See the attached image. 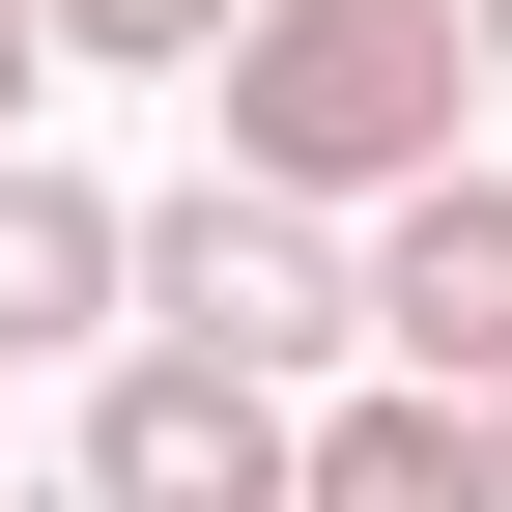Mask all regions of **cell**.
Segmentation results:
<instances>
[{
  "label": "cell",
  "instance_id": "5",
  "mask_svg": "<svg viewBox=\"0 0 512 512\" xmlns=\"http://www.w3.org/2000/svg\"><path fill=\"white\" fill-rule=\"evenodd\" d=\"M114 313H143V200H86V171L0 143V370H86Z\"/></svg>",
  "mask_w": 512,
  "mask_h": 512
},
{
  "label": "cell",
  "instance_id": "8",
  "mask_svg": "<svg viewBox=\"0 0 512 512\" xmlns=\"http://www.w3.org/2000/svg\"><path fill=\"white\" fill-rule=\"evenodd\" d=\"M29 86H57V29H29V0H0V143H29Z\"/></svg>",
  "mask_w": 512,
  "mask_h": 512
},
{
  "label": "cell",
  "instance_id": "9",
  "mask_svg": "<svg viewBox=\"0 0 512 512\" xmlns=\"http://www.w3.org/2000/svg\"><path fill=\"white\" fill-rule=\"evenodd\" d=\"M456 427H484V512H512V370H484V399H456Z\"/></svg>",
  "mask_w": 512,
  "mask_h": 512
},
{
  "label": "cell",
  "instance_id": "6",
  "mask_svg": "<svg viewBox=\"0 0 512 512\" xmlns=\"http://www.w3.org/2000/svg\"><path fill=\"white\" fill-rule=\"evenodd\" d=\"M285 512H484V427L427 399V370H370V399H313V456H285Z\"/></svg>",
  "mask_w": 512,
  "mask_h": 512
},
{
  "label": "cell",
  "instance_id": "10",
  "mask_svg": "<svg viewBox=\"0 0 512 512\" xmlns=\"http://www.w3.org/2000/svg\"><path fill=\"white\" fill-rule=\"evenodd\" d=\"M456 29H484V86H512V0H456Z\"/></svg>",
  "mask_w": 512,
  "mask_h": 512
},
{
  "label": "cell",
  "instance_id": "4",
  "mask_svg": "<svg viewBox=\"0 0 512 512\" xmlns=\"http://www.w3.org/2000/svg\"><path fill=\"white\" fill-rule=\"evenodd\" d=\"M370 370H427V399L512 370V171H399L370 200Z\"/></svg>",
  "mask_w": 512,
  "mask_h": 512
},
{
  "label": "cell",
  "instance_id": "2",
  "mask_svg": "<svg viewBox=\"0 0 512 512\" xmlns=\"http://www.w3.org/2000/svg\"><path fill=\"white\" fill-rule=\"evenodd\" d=\"M143 313L313 399V370L370 342V228H342V200H285V171H200V200H143Z\"/></svg>",
  "mask_w": 512,
  "mask_h": 512
},
{
  "label": "cell",
  "instance_id": "1",
  "mask_svg": "<svg viewBox=\"0 0 512 512\" xmlns=\"http://www.w3.org/2000/svg\"><path fill=\"white\" fill-rule=\"evenodd\" d=\"M456 86H484L456 0H228V57H200L228 171H285V200H399V171H456Z\"/></svg>",
  "mask_w": 512,
  "mask_h": 512
},
{
  "label": "cell",
  "instance_id": "7",
  "mask_svg": "<svg viewBox=\"0 0 512 512\" xmlns=\"http://www.w3.org/2000/svg\"><path fill=\"white\" fill-rule=\"evenodd\" d=\"M29 29L86 57V86H200V57H228V0H29Z\"/></svg>",
  "mask_w": 512,
  "mask_h": 512
},
{
  "label": "cell",
  "instance_id": "3",
  "mask_svg": "<svg viewBox=\"0 0 512 512\" xmlns=\"http://www.w3.org/2000/svg\"><path fill=\"white\" fill-rule=\"evenodd\" d=\"M285 456H313L285 370H228V342H114V370H86V484H57V512H285Z\"/></svg>",
  "mask_w": 512,
  "mask_h": 512
}]
</instances>
